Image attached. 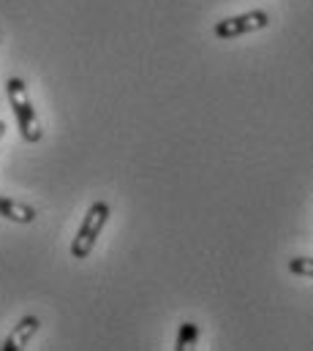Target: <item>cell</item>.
<instances>
[{
    "label": "cell",
    "mask_w": 313,
    "mask_h": 351,
    "mask_svg": "<svg viewBox=\"0 0 313 351\" xmlns=\"http://www.w3.org/2000/svg\"><path fill=\"white\" fill-rule=\"evenodd\" d=\"M289 269L300 278H313V259L311 256H297V259L289 262Z\"/></svg>",
    "instance_id": "cell-7"
},
{
    "label": "cell",
    "mask_w": 313,
    "mask_h": 351,
    "mask_svg": "<svg viewBox=\"0 0 313 351\" xmlns=\"http://www.w3.org/2000/svg\"><path fill=\"white\" fill-rule=\"evenodd\" d=\"M196 341H199V324H194V322H183L180 330H177V338H174V351L194 349Z\"/></svg>",
    "instance_id": "cell-6"
},
{
    "label": "cell",
    "mask_w": 313,
    "mask_h": 351,
    "mask_svg": "<svg viewBox=\"0 0 313 351\" xmlns=\"http://www.w3.org/2000/svg\"><path fill=\"white\" fill-rule=\"evenodd\" d=\"M270 25V16L267 11H248V14H240V16H229V19H221L213 33L216 38H237V36H245V33H256V30H264Z\"/></svg>",
    "instance_id": "cell-3"
},
{
    "label": "cell",
    "mask_w": 313,
    "mask_h": 351,
    "mask_svg": "<svg viewBox=\"0 0 313 351\" xmlns=\"http://www.w3.org/2000/svg\"><path fill=\"white\" fill-rule=\"evenodd\" d=\"M38 327H41V322H38V316H25V319H19V324H14V330L8 332V338L3 341V351H22L30 341H33V335L38 332Z\"/></svg>",
    "instance_id": "cell-4"
},
{
    "label": "cell",
    "mask_w": 313,
    "mask_h": 351,
    "mask_svg": "<svg viewBox=\"0 0 313 351\" xmlns=\"http://www.w3.org/2000/svg\"><path fill=\"white\" fill-rule=\"evenodd\" d=\"M5 95H8V104H11V112L19 123V134L25 142L36 145L41 139V123H38V114H36V106L30 101V93L27 85L19 80V77H8L5 80Z\"/></svg>",
    "instance_id": "cell-1"
},
{
    "label": "cell",
    "mask_w": 313,
    "mask_h": 351,
    "mask_svg": "<svg viewBox=\"0 0 313 351\" xmlns=\"http://www.w3.org/2000/svg\"><path fill=\"white\" fill-rule=\"evenodd\" d=\"M3 136H5V123L0 120V142H3Z\"/></svg>",
    "instance_id": "cell-8"
},
{
    "label": "cell",
    "mask_w": 313,
    "mask_h": 351,
    "mask_svg": "<svg viewBox=\"0 0 313 351\" xmlns=\"http://www.w3.org/2000/svg\"><path fill=\"white\" fill-rule=\"evenodd\" d=\"M109 213L112 210H109L106 202H93L90 204V210L84 213V218L79 223L77 237L71 243V256L74 259H87L93 254V248H95V243H98V237H101V232L109 221Z\"/></svg>",
    "instance_id": "cell-2"
},
{
    "label": "cell",
    "mask_w": 313,
    "mask_h": 351,
    "mask_svg": "<svg viewBox=\"0 0 313 351\" xmlns=\"http://www.w3.org/2000/svg\"><path fill=\"white\" fill-rule=\"evenodd\" d=\"M0 218L14 221V223H33L36 221V207H30L25 202H16V199H8V196L0 193Z\"/></svg>",
    "instance_id": "cell-5"
}]
</instances>
